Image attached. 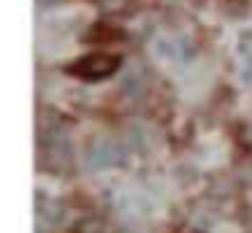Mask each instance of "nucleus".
I'll use <instances>...</instances> for the list:
<instances>
[{
  "label": "nucleus",
  "mask_w": 252,
  "mask_h": 233,
  "mask_svg": "<svg viewBox=\"0 0 252 233\" xmlns=\"http://www.w3.org/2000/svg\"><path fill=\"white\" fill-rule=\"evenodd\" d=\"M84 68V79H100V76H109L111 70L117 68V57H100V54H95V57H87L82 60V63L76 65V70Z\"/></svg>",
  "instance_id": "nucleus-1"
}]
</instances>
